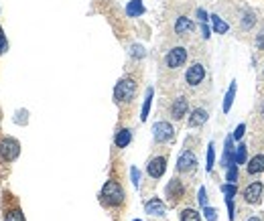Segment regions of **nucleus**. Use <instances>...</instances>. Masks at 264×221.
I'll return each mask as SVG.
<instances>
[{
    "label": "nucleus",
    "mask_w": 264,
    "mask_h": 221,
    "mask_svg": "<svg viewBox=\"0 0 264 221\" xmlns=\"http://www.w3.org/2000/svg\"><path fill=\"white\" fill-rule=\"evenodd\" d=\"M165 195H167V199L171 203H177L179 199H183V195H185V185H183V181L181 179H171L169 181V185L165 187Z\"/></svg>",
    "instance_id": "1a4fd4ad"
},
{
    "label": "nucleus",
    "mask_w": 264,
    "mask_h": 221,
    "mask_svg": "<svg viewBox=\"0 0 264 221\" xmlns=\"http://www.w3.org/2000/svg\"><path fill=\"white\" fill-rule=\"evenodd\" d=\"M177 170L181 174H193L197 170V157L193 150H183L177 159Z\"/></svg>",
    "instance_id": "0eeeda50"
},
{
    "label": "nucleus",
    "mask_w": 264,
    "mask_h": 221,
    "mask_svg": "<svg viewBox=\"0 0 264 221\" xmlns=\"http://www.w3.org/2000/svg\"><path fill=\"white\" fill-rule=\"evenodd\" d=\"M258 120L264 124V98H262L260 104H258Z\"/></svg>",
    "instance_id": "e433bc0d"
},
{
    "label": "nucleus",
    "mask_w": 264,
    "mask_h": 221,
    "mask_svg": "<svg viewBox=\"0 0 264 221\" xmlns=\"http://www.w3.org/2000/svg\"><path fill=\"white\" fill-rule=\"evenodd\" d=\"M246 172L250 176H258L260 172H264V152H256L252 159H248Z\"/></svg>",
    "instance_id": "4468645a"
},
{
    "label": "nucleus",
    "mask_w": 264,
    "mask_h": 221,
    "mask_svg": "<svg viewBox=\"0 0 264 221\" xmlns=\"http://www.w3.org/2000/svg\"><path fill=\"white\" fill-rule=\"evenodd\" d=\"M222 193L226 195V199H234V197L238 195V185L226 183V185H222Z\"/></svg>",
    "instance_id": "a878e982"
},
{
    "label": "nucleus",
    "mask_w": 264,
    "mask_h": 221,
    "mask_svg": "<svg viewBox=\"0 0 264 221\" xmlns=\"http://www.w3.org/2000/svg\"><path fill=\"white\" fill-rule=\"evenodd\" d=\"M126 14L130 18H136L140 14H144V4H142V0H130V2L126 4Z\"/></svg>",
    "instance_id": "a211bd4d"
},
{
    "label": "nucleus",
    "mask_w": 264,
    "mask_h": 221,
    "mask_svg": "<svg viewBox=\"0 0 264 221\" xmlns=\"http://www.w3.org/2000/svg\"><path fill=\"white\" fill-rule=\"evenodd\" d=\"M254 45H256L258 51H264V27L258 31V35H256V39H254Z\"/></svg>",
    "instance_id": "c756f323"
},
{
    "label": "nucleus",
    "mask_w": 264,
    "mask_h": 221,
    "mask_svg": "<svg viewBox=\"0 0 264 221\" xmlns=\"http://www.w3.org/2000/svg\"><path fill=\"white\" fill-rule=\"evenodd\" d=\"M262 77H264V67H262Z\"/></svg>",
    "instance_id": "ea45409f"
},
{
    "label": "nucleus",
    "mask_w": 264,
    "mask_h": 221,
    "mask_svg": "<svg viewBox=\"0 0 264 221\" xmlns=\"http://www.w3.org/2000/svg\"><path fill=\"white\" fill-rule=\"evenodd\" d=\"M209 20H211V25H213V31L217 33V35H226L228 33V23H226V20L224 18H219L217 14H211L209 16Z\"/></svg>",
    "instance_id": "412c9836"
},
{
    "label": "nucleus",
    "mask_w": 264,
    "mask_h": 221,
    "mask_svg": "<svg viewBox=\"0 0 264 221\" xmlns=\"http://www.w3.org/2000/svg\"><path fill=\"white\" fill-rule=\"evenodd\" d=\"M181 221H201V215L197 213L193 207H185L181 211Z\"/></svg>",
    "instance_id": "b1692460"
},
{
    "label": "nucleus",
    "mask_w": 264,
    "mask_h": 221,
    "mask_svg": "<svg viewBox=\"0 0 264 221\" xmlns=\"http://www.w3.org/2000/svg\"><path fill=\"white\" fill-rule=\"evenodd\" d=\"M246 221H264V219H262V215H250V217H246Z\"/></svg>",
    "instance_id": "58836bf2"
},
{
    "label": "nucleus",
    "mask_w": 264,
    "mask_h": 221,
    "mask_svg": "<svg viewBox=\"0 0 264 221\" xmlns=\"http://www.w3.org/2000/svg\"><path fill=\"white\" fill-rule=\"evenodd\" d=\"M134 94H136V81L132 77H122L116 87H114V100L118 104H128L134 100Z\"/></svg>",
    "instance_id": "f03ea898"
},
{
    "label": "nucleus",
    "mask_w": 264,
    "mask_h": 221,
    "mask_svg": "<svg viewBox=\"0 0 264 221\" xmlns=\"http://www.w3.org/2000/svg\"><path fill=\"white\" fill-rule=\"evenodd\" d=\"M130 55L134 57V59H144L146 51H144V47H142V45H132V47H130Z\"/></svg>",
    "instance_id": "cd10ccee"
},
{
    "label": "nucleus",
    "mask_w": 264,
    "mask_h": 221,
    "mask_svg": "<svg viewBox=\"0 0 264 221\" xmlns=\"http://www.w3.org/2000/svg\"><path fill=\"white\" fill-rule=\"evenodd\" d=\"M169 112H171V118L173 120H183L189 114V100L185 96L175 98L173 104H171V108H169Z\"/></svg>",
    "instance_id": "9b49d317"
},
{
    "label": "nucleus",
    "mask_w": 264,
    "mask_h": 221,
    "mask_svg": "<svg viewBox=\"0 0 264 221\" xmlns=\"http://www.w3.org/2000/svg\"><path fill=\"white\" fill-rule=\"evenodd\" d=\"M236 90H238V83L232 81L230 87H228V92H226V98H224V114H228L230 110H232V104L236 100Z\"/></svg>",
    "instance_id": "6ab92c4d"
},
{
    "label": "nucleus",
    "mask_w": 264,
    "mask_h": 221,
    "mask_svg": "<svg viewBox=\"0 0 264 221\" xmlns=\"http://www.w3.org/2000/svg\"><path fill=\"white\" fill-rule=\"evenodd\" d=\"M187 49L185 47H173V49H169L167 51V55H165V67L167 69H179V67H183V65L187 63Z\"/></svg>",
    "instance_id": "20e7f679"
},
{
    "label": "nucleus",
    "mask_w": 264,
    "mask_h": 221,
    "mask_svg": "<svg viewBox=\"0 0 264 221\" xmlns=\"http://www.w3.org/2000/svg\"><path fill=\"white\" fill-rule=\"evenodd\" d=\"M226 203H228V213H230V221L236 219V205H234V199H226Z\"/></svg>",
    "instance_id": "72a5a7b5"
},
{
    "label": "nucleus",
    "mask_w": 264,
    "mask_h": 221,
    "mask_svg": "<svg viewBox=\"0 0 264 221\" xmlns=\"http://www.w3.org/2000/svg\"><path fill=\"white\" fill-rule=\"evenodd\" d=\"M132 142V132L128 128H120L114 136V146L116 148H126L128 144Z\"/></svg>",
    "instance_id": "f3484780"
},
{
    "label": "nucleus",
    "mask_w": 264,
    "mask_h": 221,
    "mask_svg": "<svg viewBox=\"0 0 264 221\" xmlns=\"http://www.w3.org/2000/svg\"><path fill=\"white\" fill-rule=\"evenodd\" d=\"M201 35H203V39H209V27H207V23H201Z\"/></svg>",
    "instance_id": "4c0bfd02"
},
{
    "label": "nucleus",
    "mask_w": 264,
    "mask_h": 221,
    "mask_svg": "<svg viewBox=\"0 0 264 221\" xmlns=\"http://www.w3.org/2000/svg\"><path fill=\"white\" fill-rule=\"evenodd\" d=\"M6 47H8V43H6V35H4V31H2V27H0V55H2V53L6 51Z\"/></svg>",
    "instance_id": "473e14b6"
},
{
    "label": "nucleus",
    "mask_w": 264,
    "mask_h": 221,
    "mask_svg": "<svg viewBox=\"0 0 264 221\" xmlns=\"http://www.w3.org/2000/svg\"><path fill=\"white\" fill-rule=\"evenodd\" d=\"M4 221H25V215H23V211H20V209H12V211L6 213Z\"/></svg>",
    "instance_id": "bb28decb"
},
{
    "label": "nucleus",
    "mask_w": 264,
    "mask_h": 221,
    "mask_svg": "<svg viewBox=\"0 0 264 221\" xmlns=\"http://www.w3.org/2000/svg\"><path fill=\"white\" fill-rule=\"evenodd\" d=\"M193 31H195V23L189 16H185V14L177 16V20H175V33H177L179 37H187Z\"/></svg>",
    "instance_id": "ddd939ff"
},
{
    "label": "nucleus",
    "mask_w": 264,
    "mask_h": 221,
    "mask_svg": "<svg viewBox=\"0 0 264 221\" xmlns=\"http://www.w3.org/2000/svg\"><path fill=\"white\" fill-rule=\"evenodd\" d=\"M144 211H146L148 215H155V217H163V215L167 213V207H165V203L161 201V199L152 197V199H148V201L144 203Z\"/></svg>",
    "instance_id": "dca6fc26"
},
{
    "label": "nucleus",
    "mask_w": 264,
    "mask_h": 221,
    "mask_svg": "<svg viewBox=\"0 0 264 221\" xmlns=\"http://www.w3.org/2000/svg\"><path fill=\"white\" fill-rule=\"evenodd\" d=\"M18 154H20V144L18 140L14 138H4L2 142H0V159L6 161V163H12L18 159Z\"/></svg>",
    "instance_id": "6e6552de"
},
{
    "label": "nucleus",
    "mask_w": 264,
    "mask_h": 221,
    "mask_svg": "<svg viewBox=\"0 0 264 221\" xmlns=\"http://www.w3.org/2000/svg\"><path fill=\"white\" fill-rule=\"evenodd\" d=\"M152 138H155L157 144H167L175 140V128L165 120L155 122V126H152Z\"/></svg>",
    "instance_id": "39448f33"
},
{
    "label": "nucleus",
    "mask_w": 264,
    "mask_h": 221,
    "mask_svg": "<svg viewBox=\"0 0 264 221\" xmlns=\"http://www.w3.org/2000/svg\"><path fill=\"white\" fill-rule=\"evenodd\" d=\"M167 170V159L165 157H152L146 165V174L150 176V179H161V176L165 174Z\"/></svg>",
    "instance_id": "f8f14e48"
},
{
    "label": "nucleus",
    "mask_w": 264,
    "mask_h": 221,
    "mask_svg": "<svg viewBox=\"0 0 264 221\" xmlns=\"http://www.w3.org/2000/svg\"><path fill=\"white\" fill-rule=\"evenodd\" d=\"M205 75H207L205 65L199 63V61H195V63L189 65L187 71H185V83H187L189 87H199V85L205 81Z\"/></svg>",
    "instance_id": "7ed1b4c3"
},
{
    "label": "nucleus",
    "mask_w": 264,
    "mask_h": 221,
    "mask_svg": "<svg viewBox=\"0 0 264 221\" xmlns=\"http://www.w3.org/2000/svg\"><path fill=\"white\" fill-rule=\"evenodd\" d=\"M203 213H205V219H207V221H217V211H215L213 207L205 205V207H203Z\"/></svg>",
    "instance_id": "7c9ffc66"
},
{
    "label": "nucleus",
    "mask_w": 264,
    "mask_h": 221,
    "mask_svg": "<svg viewBox=\"0 0 264 221\" xmlns=\"http://www.w3.org/2000/svg\"><path fill=\"white\" fill-rule=\"evenodd\" d=\"M207 118H209V114H207L205 108H195L193 112L189 114L187 126H189V128H199V126H203V124L207 122Z\"/></svg>",
    "instance_id": "2eb2a0df"
},
{
    "label": "nucleus",
    "mask_w": 264,
    "mask_h": 221,
    "mask_svg": "<svg viewBox=\"0 0 264 221\" xmlns=\"http://www.w3.org/2000/svg\"><path fill=\"white\" fill-rule=\"evenodd\" d=\"M244 130H246V124H238V126H236V130H234V134H232V136H234V140H240L242 136H244Z\"/></svg>",
    "instance_id": "2f4dec72"
},
{
    "label": "nucleus",
    "mask_w": 264,
    "mask_h": 221,
    "mask_svg": "<svg viewBox=\"0 0 264 221\" xmlns=\"http://www.w3.org/2000/svg\"><path fill=\"white\" fill-rule=\"evenodd\" d=\"M100 197H102V201L108 207H118V205L124 203V197L126 195H124V189H122L120 183H116V181H106L104 187H102Z\"/></svg>",
    "instance_id": "f257e3e1"
},
{
    "label": "nucleus",
    "mask_w": 264,
    "mask_h": 221,
    "mask_svg": "<svg viewBox=\"0 0 264 221\" xmlns=\"http://www.w3.org/2000/svg\"><path fill=\"white\" fill-rule=\"evenodd\" d=\"M130 179H132V185H134L136 189L140 187V170H138L136 166H132V168H130Z\"/></svg>",
    "instance_id": "c85d7f7f"
},
{
    "label": "nucleus",
    "mask_w": 264,
    "mask_h": 221,
    "mask_svg": "<svg viewBox=\"0 0 264 221\" xmlns=\"http://www.w3.org/2000/svg\"><path fill=\"white\" fill-rule=\"evenodd\" d=\"M262 193H264V185L260 181H252L242 191V199H244L248 205H258L262 201Z\"/></svg>",
    "instance_id": "423d86ee"
},
{
    "label": "nucleus",
    "mask_w": 264,
    "mask_h": 221,
    "mask_svg": "<svg viewBox=\"0 0 264 221\" xmlns=\"http://www.w3.org/2000/svg\"><path fill=\"white\" fill-rule=\"evenodd\" d=\"M256 23H258V14H256L254 8H248L246 6V8L240 10V14H238V25H240L242 31H252L256 27Z\"/></svg>",
    "instance_id": "9d476101"
},
{
    "label": "nucleus",
    "mask_w": 264,
    "mask_h": 221,
    "mask_svg": "<svg viewBox=\"0 0 264 221\" xmlns=\"http://www.w3.org/2000/svg\"><path fill=\"white\" fill-rule=\"evenodd\" d=\"M234 159H236V165H246L248 163V146L246 144H238L234 148Z\"/></svg>",
    "instance_id": "aec40b11"
},
{
    "label": "nucleus",
    "mask_w": 264,
    "mask_h": 221,
    "mask_svg": "<svg viewBox=\"0 0 264 221\" xmlns=\"http://www.w3.org/2000/svg\"><path fill=\"white\" fill-rule=\"evenodd\" d=\"M195 14H197V18H199L201 23H207V20H209V14H207L203 8H197V10H195Z\"/></svg>",
    "instance_id": "c9c22d12"
},
{
    "label": "nucleus",
    "mask_w": 264,
    "mask_h": 221,
    "mask_svg": "<svg viewBox=\"0 0 264 221\" xmlns=\"http://www.w3.org/2000/svg\"><path fill=\"white\" fill-rule=\"evenodd\" d=\"M226 181L238 185V181H240V168H238V165H230L226 168Z\"/></svg>",
    "instance_id": "5701e85b"
},
{
    "label": "nucleus",
    "mask_w": 264,
    "mask_h": 221,
    "mask_svg": "<svg viewBox=\"0 0 264 221\" xmlns=\"http://www.w3.org/2000/svg\"><path fill=\"white\" fill-rule=\"evenodd\" d=\"M134 221H140V219H134Z\"/></svg>",
    "instance_id": "a19ab883"
},
{
    "label": "nucleus",
    "mask_w": 264,
    "mask_h": 221,
    "mask_svg": "<svg viewBox=\"0 0 264 221\" xmlns=\"http://www.w3.org/2000/svg\"><path fill=\"white\" fill-rule=\"evenodd\" d=\"M152 96H155V90H152V87H148V90H146V96H144V104H142V112H140V120H142V122L148 118L150 104H152Z\"/></svg>",
    "instance_id": "4be33fe9"
},
{
    "label": "nucleus",
    "mask_w": 264,
    "mask_h": 221,
    "mask_svg": "<svg viewBox=\"0 0 264 221\" xmlns=\"http://www.w3.org/2000/svg\"><path fill=\"white\" fill-rule=\"evenodd\" d=\"M197 199H199V205H201V207L207 205V191H205V187L199 189V195H197Z\"/></svg>",
    "instance_id": "f704fd0d"
},
{
    "label": "nucleus",
    "mask_w": 264,
    "mask_h": 221,
    "mask_svg": "<svg viewBox=\"0 0 264 221\" xmlns=\"http://www.w3.org/2000/svg\"><path fill=\"white\" fill-rule=\"evenodd\" d=\"M213 165H215V146H213V142H209V146H207V165H205L207 172L213 168Z\"/></svg>",
    "instance_id": "393cba45"
}]
</instances>
